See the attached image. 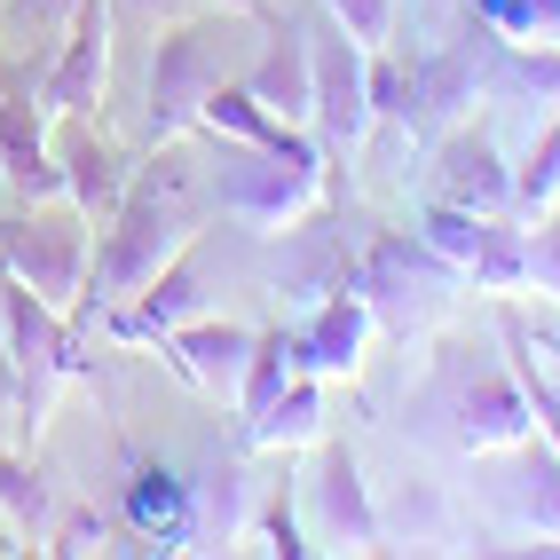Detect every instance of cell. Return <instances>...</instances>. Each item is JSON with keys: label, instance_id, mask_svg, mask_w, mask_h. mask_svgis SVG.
<instances>
[{"label": "cell", "instance_id": "6da1fadb", "mask_svg": "<svg viewBox=\"0 0 560 560\" xmlns=\"http://www.w3.org/2000/svg\"><path fill=\"white\" fill-rule=\"evenodd\" d=\"M198 237H206V198H198V182L182 174L174 142H166V159H159L151 174L135 166V190H127L119 213L95 230L88 292H80V308H71V316H103V308L135 301L159 269H174L182 253H198Z\"/></svg>", "mask_w": 560, "mask_h": 560}, {"label": "cell", "instance_id": "7a4b0ae2", "mask_svg": "<svg viewBox=\"0 0 560 560\" xmlns=\"http://www.w3.org/2000/svg\"><path fill=\"white\" fill-rule=\"evenodd\" d=\"M213 206L253 221L260 237H284L292 221H308L316 206H331L324 142H308V127H292L284 142H230L221 182H213Z\"/></svg>", "mask_w": 560, "mask_h": 560}, {"label": "cell", "instance_id": "3957f363", "mask_svg": "<svg viewBox=\"0 0 560 560\" xmlns=\"http://www.w3.org/2000/svg\"><path fill=\"white\" fill-rule=\"evenodd\" d=\"M427 410L442 419L451 451H466V458L521 451V442L537 434V419H529V395H521L513 363H505V355H481V348H442V355H434Z\"/></svg>", "mask_w": 560, "mask_h": 560}, {"label": "cell", "instance_id": "277c9868", "mask_svg": "<svg viewBox=\"0 0 560 560\" xmlns=\"http://www.w3.org/2000/svg\"><path fill=\"white\" fill-rule=\"evenodd\" d=\"M0 348H9V402H16V427L40 434L48 410L63 387L88 380L80 363V340H71V316L48 308L32 284H16L9 269H0Z\"/></svg>", "mask_w": 560, "mask_h": 560}, {"label": "cell", "instance_id": "5b68a950", "mask_svg": "<svg viewBox=\"0 0 560 560\" xmlns=\"http://www.w3.org/2000/svg\"><path fill=\"white\" fill-rule=\"evenodd\" d=\"M230 71V9H198V16H174L166 40L151 48V142H190L198 135V110Z\"/></svg>", "mask_w": 560, "mask_h": 560}, {"label": "cell", "instance_id": "8992f818", "mask_svg": "<svg viewBox=\"0 0 560 560\" xmlns=\"http://www.w3.org/2000/svg\"><path fill=\"white\" fill-rule=\"evenodd\" d=\"M88 260H95V221L71 206V198H48V206H9L0 213V269L16 284H32L48 308H80L88 292Z\"/></svg>", "mask_w": 560, "mask_h": 560}, {"label": "cell", "instance_id": "52a82bcc", "mask_svg": "<svg viewBox=\"0 0 560 560\" xmlns=\"http://www.w3.org/2000/svg\"><path fill=\"white\" fill-rule=\"evenodd\" d=\"M498 56H505V32H490V24L466 9L451 40L410 63V119H402V135L410 142H434V135L466 127L474 103L498 95Z\"/></svg>", "mask_w": 560, "mask_h": 560}, {"label": "cell", "instance_id": "ba28073f", "mask_svg": "<svg viewBox=\"0 0 560 560\" xmlns=\"http://www.w3.org/2000/svg\"><path fill=\"white\" fill-rule=\"evenodd\" d=\"M308 48H316V110H308V135L324 142V159H355L371 142V48L348 40L331 16L308 24Z\"/></svg>", "mask_w": 560, "mask_h": 560}, {"label": "cell", "instance_id": "9c48e42d", "mask_svg": "<svg viewBox=\"0 0 560 560\" xmlns=\"http://www.w3.org/2000/svg\"><path fill=\"white\" fill-rule=\"evenodd\" d=\"M451 284H458V269L419 230H410V237H371L355 253V292L371 301V316H380L387 331H410L427 308H442V292H451Z\"/></svg>", "mask_w": 560, "mask_h": 560}, {"label": "cell", "instance_id": "30bf717a", "mask_svg": "<svg viewBox=\"0 0 560 560\" xmlns=\"http://www.w3.org/2000/svg\"><path fill=\"white\" fill-rule=\"evenodd\" d=\"M110 95V0H80L63 48L48 56V71L32 80V110L48 127H71V119H95Z\"/></svg>", "mask_w": 560, "mask_h": 560}, {"label": "cell", "instance_id": "8fae6325", "mask_svg": "<svg viewBox=\"0 0 560 560\" xmlns=\"http://www.w3.org/2000/svg\"><path fill=\"white\" fill-rule=\"evenodd\" d=\"M316 552H380V505L363 490V466L348 442H316V466L301 481Z\"/></svg>", "mask_w": 560, "mask_h": 560}, {"label": "cell", "instance_id": "7c38bea8", "mask_svg": "<svg viewBox=\"0 0 560 560\" xmlns=\"http://www.w3.org/2000/svg\"><path fill=\"white\" fill-rule=\"evenodd\" d=\"M371 331H380V316H371V301L355 284L324 292L316 308H301V324H292V363L308 371V380H363V348Z\"/></svg>", "mask_w": 560, "mask_h": 560}, {"label": "cell", "instance_id": "4fadbf2b", "mask_svg": "<svg viewBox=\"0 0 560 560\" xmlns=\"http://www.w3.org/2000/svg\"><path fill=\"white\" fill-rule=\"evenodd\" d=\"M427 159H434V166H427V198L466 206V213H505V206H513V166L498 159V142L481 135L474 119L451 127V135H434Z\"/></svg>", "mask_w": 560, "mask_h": 560}, {"label": "cell", "instance_id": "5bb4252c", "mask_svg": "<svg viewBox=\"0 0 560 560\" xmlns=\"http://www.w3.org/2000/svg\"><path fill=\"white\" fill-rule=\"evenodd\" d=\"M253 340L260 331H245V324H221V316H190L182 331H166V371L190 395H206V402H237V387H245V363H253Z\"/></svg>", "mask_w": 560, "mask_h": 560}, {"label": "cell", "instance_id": "9a60e30c", "mask_svg": "<svg viewBox=\"0 0 560 560\" xmlns=\"http://www.w3.org/2000/svg\"><path fill=\"white\" fill-rule=\"evenodd\" d=\"M245 95L260 110H277L284 127H308V110H316V48H308V24H277L269 16V40H260V56L237 71Z\"/></svg>", "mask_w": 560, "mask_h": 560}, {"label": "cell", "instance_id": "2e32d148", "mask_svg": "<svg viewBox=\"0 0 560 560\" xmlns=\"http://www.w3.org/2000/svg\"><path fill=\"white\" fill-rule=\"evenodd\" d=\"M56 166H63V198L80 206L95 230H103V221L119 213V198L135 190V159H127V151H119V142H110L95 119H71V127H63Z\"/></svg>", "mask_w": 560, "mask_h": 560}, {"label": "cell", "instance_id": "e0dca14e", "mask_svg": "<svg viewBox=\"0 0 560 560\" xmlns=\"http://www.w3.org/2000/svg\"><path fill=\"white\" fill-rule=\"evenodd\" d=\"M56 127L32 110V95L0 88V182H9V206H48L63 198V166H56Z\"/></svg>", "mask_w": 560, "mask_h": 560}, {"label": "cell", "instance_id": "ac0fdd59", "mask_svg": "<svg viewBox=\"0 0 560 560\" xmlns=\"http://www.w3.org/2000/svg\"><path fill=\"white\" fill-rule=\"evenodd\" d=\"M190 316H206V292H198V269H190V253H182L174 269H159L151 284L135 292V301L103 308V331H110L119 348H159L166 331H182Z\"/></svg>", "mask_w": 560, "mask_h": 560}, {"label": "cell", "instance_id": "d6986e66", "mask_svg": "<svg viewBox=\"0 0 560 560\" xmlns=\"http://www.w3.org/2000/svg\"><path fill=\"white\" fill-rule=\"evenodd\" d=\"M340 284H355V253L340 237V221L316 206L308 221H292V230H284V277H277V292L292 308H316L324 292H340Z\"/></svg>", "mask_w": 560, "mask_h": 560}, {"label": "cell", "instance_id": "ffe728a7", "mask_svg": "<svg viewBox=\"0 0 560 560\" xmlns=\"http://www.w3.org/2000/svg\"><path fill=\"white\" fill-rule=\"evenodd\" d=\"M71 16H80V0H0V88L32 95V80L63 48Z\"/></svg>", "mask_w": 560, "mask_h": 560}, {"label": "cell", "instance_id": "44dd1931", "mask_svg": "<svg viewBox=\"0 0 560 560\" xmlns=\"http://www.w3.org/2000/svg\"><path fill=\"white\" fill-rule=\"evenodd\" d=\"M245 434H253V451H284V458L292 451H316V442H324V380H308V371H301V380H284L245 419Z\"/></svg>", "mask_w": 560, "mask_h": 560}, {"label": "cell", "instance_id": "7402d4cb", "mask_svg": "<svg viewBox=\"0 0 560 560\" xmlns=\"http://www.w3.org/2000/svg\"><path fill=\"white\" fill-rule=\"evenodd\" d=\"M127 521H135V537H142V545L174 552L182 537H190V490H182V474H174V466H151V458H135Z\"/></svg>", "mask_w": 560, "mask_h": 560}, {"label": "cell", "instance_id": "603a6c76", "mask_svg": "<svg viewBox=\"0 0 560 560\" xmlns=\"http://www.w3.org/2000/svg\"><path fill=\"white\" fill-rule=\"evenodd\" d=\"M0 529L9 537H32V545H48L56 529V490H48V474L16 458V451H0Z\"/></svg>", "mask_w": 560, "mask_h": 560}, {"label": "cell", "instance_id": "cb8c5ba5", "mask_svg": "<svg viewBox=\"0 0 560 560\" xmlns=\"http://www.w3.org/2000/svg\"><path fill=\"white\" fill-rule=\"evenodd\" d=\"M198 135H213V142H284L292 127L277 119V110H260L245 95V80H221L206 95V110H198Z\"/></svg>", "mask_w": 560, "mask_h": 560}, {"label": "cell", "instance_id": "d4e9b609", "mask_svg": "<svg viewBox=\"0 0 560 560\" xmlns=\"http://www.w3.org/2000/svg\"><path fill=\"white\" fill-rule=\"evenodd\" d=\"M474 292H498V301H505V292H521V284H529V230H505V221L490 213V221H481V253H474Z\"/></svg>", "mask_w": 560, "mask_h": 560}, {"label": "cell", "instance_id": "484cf974", "mask_svg": "<svg viewBox=\"0 0 560 560\" xmlns=\"http://www.w3.org/2000/svg\"><path fill=\"white\" fill-rule=\"evenodd\" d=\"M521 521L537 537H560V451L552 442H521Z\"/></svg>", "mask_w": 560, "mask_h": 560}, {"label": "cell", "instance_id": "4316f807", "mask_svg": "<svg viewBox=\"0 0 560 560\" xmlns=\"http://www.w3.org/2000/svg\"><path fill=\"white\" fill-rule=\"evenodd\" d=\"M481 221L490 213H466V206H442V198H427V213H419V237L451 260V269L466 277L474 269V253H481Z\"/></svg>", "mask_w": 560, "mask_h": 560}, {"label": "cell", "instance_id": "83f0119b", "mask_svg": "<svg viewBox=\"0 0 560 560\" xmlns=\"http://www.w3.org/2000/svg\"><path fill=\"white\" fill-rule=\"evenodd\" d=\"M513 206H529V213H552L560 206V119H545L537 151L513 166Z\"/></svg>", "mask_w": 560, "mask_h": 560}, {"label": "cell", "instance_id": "f1b7e54d", "mask_svg": "<svg viewBox=\"0 0 560 560\" xmlns=\"http://www.w3.org/2000/svg\"><path fill=\"white\" fill-rule=\"evenodd\" d=\"M237 537H245L237 552H284V560H301V552H316V545H308V529H301V513H292L284 498H277L269 513H260V521H245Z\"/></svg>", "mask_w": 560, "mask_h": 560}, {"label": "cell", "instance_id": "f546056e", "mask_svg": "<svg viewBox=\"0 0 560 560\" xmlns=\"http://www.w3.org/2000/svg\"><path fill=\"white\" fill-rule=\"evenodd\" d=\"M324 16L363 48H387L395 40V0H324Z\"/></svg>", "mask_w": 560, "mask_h": 560}, {"label": "cell", "instance_id": "4dcf8cb0", "mask_svg": "<svg viewBox=\"0 0 560 560\" xmlns=\"http://www.w3.org/2000/svg\"><path fill=\"white\" fill-rule=\"evenodd\" d=\"M103 537H110V521H103L95 505H80V513H56L48 552H103Z\"/></svg>", "mask_w": 560, "mask_h": 560}, {"label": "cell", "instance_id": "1f68e13d", "mask_svg": "<svg viewBox=\"0 0 560 560\" xmlns=\"http://www.w3.org/2000/svg\"><path fill=\"white\" fill-rule=\"evenodd\" d=\"M529 284L560 301V221H537L529 230Z\"/></svg>", "mask_w": 560, "mask_h": 560}, {"label": "cell", "instance_id": "d6a6232c", "mask_svg": "<svg viewBox=\"0 0 560 560\" xmlns=\"http://www.w3.org/2000/svg\"><path fill=\"white\" fill-rule=\"evenodd\" d=\"M127 9H142L151 24H174V16H198V9H230V16H269L260 0H127Z\"/></svg>", "mask_w": 560, "mask_h": 560}, {"label": "cell", "instance_id": "836d02e7", "mask_svg": "<svg viewBox=\"0 0 560 560\" xmlns=\"http://www.w3.org/2000/svg\"><path fill=\"white\" fill-rule=\"evenodd\" d=\"M521 340H529L537 371H545V380H552V395H560V331H529V324H521Z\"/></svg>", "mask_w": 560, "mask_h": 560}, {"label": "cell", "instance_id": "e575fe53", "mask_svg": "<svg viewBox=\"0 0 560 560\" xmlns=\"http://www.w3.org/2000/svg\"><path fill=\"white\" fill-rule=\"evenodd\" d=\"M9 427H16V402L0 395V451H9Z\"/></svg>", "mask_w": 560, "mask_h": 560}, {"label": "cell", "instance_id": "d590c367", "mask_svg": "<svg viewBox=\"0 0 560 560\" xmlns=\"http://www.w3.org/2000/svg\"><path fill=\"white\" fill-rule=\"evenodd\" d=\"M0 537H9V529H0Z\"/></svg>", "mask_w": 560, "mask_h": 560}]
</instances>
